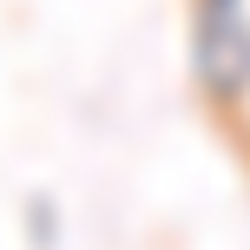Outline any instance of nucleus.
Here are the masks:
<instances>
[{
    "mask_svg": "<svg viewBox=\"0 0 250 250\" xmlns=\"http://www.w3.org/2000/svg\"><path fill=\"white\" fill-rule=\"evenodd\" d=\"M191 79L217 112L250 99V7L244 0H191Z\"/></svg>",
    "mask_w": 250,
    "mask_h": 250,
    "instance_id": "1",
    "label": "nucleus"
}]
</instances>
